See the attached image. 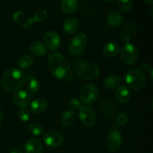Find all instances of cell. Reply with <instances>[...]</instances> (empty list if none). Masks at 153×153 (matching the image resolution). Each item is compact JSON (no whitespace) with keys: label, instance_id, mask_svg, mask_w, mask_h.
<instances>
[{"label":"cell","instance_id":"cell-1","mask_svg":"<svg viewBox=\"0 0 153 153\" xmlns=\"http://www.w3.org/2000/svg\"><path fill=\"white\" fill-rule=\"evenodd\" d=\"M49 67L55 78L64 82L73 79V74L68 61L60 53L52 54L48 59Z\"/></svg>","mask_w":153,"mask_h":153},{"label":"cell","instance_id":"cell-2","mask_svg":"<svg viewBox=\"0 0 153 153\" xmlns=\"http://www.w3.org/2000/svg\"><path fill=\"white\" fill-rule=\"evenodd\" d=\"M25 78V76L20 70L16 68L9 69L2 75L1 85L7 91H17L23 85Z\"/></svg>","mask_w":153,"mask_h":153},{"label":"cell","instance_id":"cell-3","mask_svg":"<svg viewBox=\"0 0 153 153\" xmlns=\"http://www.w3.org/2000/svg\"><path fill=\"white\" fill-rule=\"evenodd\" d=\"M123 80L126 86L134 91H140L143 89L147 83L144 73L137 68L128 70L124 76Z\"/></svg>","mask_w":153,"mask_h":153},{"label":"cell","instance_id":"cell-4","mask_svg":"<svg viewBox=\"0 0 153 153\" xmlns=\"http://www.w3.org/2000/svg\"><path fill=\"white\" fill-rule=\"evenodd\" d=\"M78 76L86 80H94L99 76L100 70L97 64L91 62L78 61L75 64Z\"/></svg>","mask_w":153,"mask_h":153},{"label":"cell","instance_id":"cell-5","mask_svg":"<svg viewBox=\"0 0 153 153\" xmlns=\"http://www.w3.org/2000/svg\"><path fill=\"white\" fill-rule=\"evenodd\" d=\"M99 97L98 88L92 83L85 85L79 92V100L85 104H92Z\"/></svg>","mask_w":153,"mask_h":153},{"label":"cell","instance_id":"cell-6","mask_svg":"<svg viewBox=\"0 0 153 153\" xmlns=\"http://www.w3.org/2000/svg\"><path fill=\"white\" fill-rule=\"evenodd\" d=\"M120 56L123 61L128 65H133L139 58V52L137 47L131 43H126L121 48Z\"/></svg>","mask_w":153,"mask_h":153},{"label":"cell","instance_id":"cell-7","mask_svg":"<svg viewBox=\"0 0 153 153\" xmlns=\"http://www.w3.org/2000/svg\"><path fill=\"white\" fill-rule=\"evenodd\" d=\"M88 45V37L84 33H79L73 37L69 45V51L73 55H77L84 51Z\"/></svg>","mask_w":153,"mask_h":153},{"label":"cell","instance_id":"cell-8","mask_svg":"<svg viewBox=\"0 0 153 153\" xmlns=\"http://www.w3.org/2000/svg\"><path fill=\"white\" fill-rule=\"evenodd\" d=\"M43 141L50 148H56L61 146L64 141L62 134L56 131H50L43 136Z\"/></svg>","mask_w":153,"mask_h":153},{"label":"cell","instance_id":"cell-9","mask_svg":"<svg viewBox=\"0 0 153 153\" xmlns=\"http://www.w3.org/2000/svg\"><path fill=\"white\" fill-rule=\"evenodd\" d=\"M79 118L82 123L87 127H92L96 123V115L89 107L84 106L79 110Z\"/></svg>","mask_w":153,"mask_h":153},{"label":"cell","instance_id":"cell-10","mask_svg":"<svg viewBox=\"0 0 153 153\" xmlns=\"http://www.w3.org/2000/svg\"><path fill=\"white\" fill-rule=\"evenodd\" d=\"M45 46L46 47L49 48L50 50H56L59 48L61 44V39H60L59 34L54 31H49L45 34L44 38Z\"/></svg>","mask_w":153,"mask_h":153},{"label":"cell","instance_id":"cell-11","mask_svg":"<svg viewBox=\"0 0 153 153\" xmlns=\"http://www.w3.org/2000/svg\"><path fill=\"white\" fill-rule=\"evenodd\" d=\"M122 144V135L117 130H113L110 132L107 138L108 149L111 152H116Z\"/></svg>","mask_w":153,"mask_h":153},{"label":"cell","instance_id":"cell-12","mask_svg":"<svg viewBox=\"0 0 153 153\" xmlns=\"http://www.w3.org/2000/svg\"><path fill=\"white\" fill-rule=\"evenodd\" d=\"M13 19L17 25L24 28H30L34 23L32 17L21 10H18L13 13Z\"/></svg>","mask_w":153,"mask_h":153},{"label":"cell","instance_id":"cell-13","mask_svg":"<svg viewBox=\"0 0 153 153\" xmlns=\"http://www.w3.org/2000/svg\"><path fill=\"white\" fill-rule=\"evenodd\" d=\"M13 102L18 107L25 108L31 103V97L27 91H19L13 97Z\"/></svg>","mask_w":153,"mask_h":153},{"label":"cell","instance_id":"cell-14","mask_svg":"<svg viewBox=\"0 0 153 153\" xmlns=\"http://www.w3.org/2000/svg\"><path fill=\"white\" fill-rule=\"evenodd\" d=\"M25 153H42L43 151V146L41 141L37 139H30L25 143Z\"/></svg>","mask_w":153,"mask_h":153},{"label":"cell","instance_id":"cell-15","mask_svg":"<svg viewBox=\"0 0 153 153\" xmlns=\"http://www.w3.org/2000/svg\"><path fill=\"white\" fill-rule=\"evenodd\" d=\"M24 84H25V89L28 94L29 93L30 94H36L40 90V86L38 80L31 76H25Z\"/></svg>","mask_w":153,"mask_h":153},{"label":"cell","instance_id":"cell-16","mask_svg":"<svg viewBox=\"0 0 153 153\" xmlns=\"http://www.w3.org/2000/svg\"><path fill=\"white\" fill-rule=\"evenodd\" d=\"M79 28V21L73 17L67 18L63 24L64 31L68 34H73L78 31Z\"/></svg>","mask_w":153,"mask_h":153},{"label":"cell","instance_id":"cell-17","mask_svg":"<svg viewBox=\"0 0 153 153\" xmlns=\"http://www.w3.org/2000/svg\"><path fill=\"white\" fill-rule=\"evenodd\" d=\"M48 104L43 99H36L31 102L30 109L34 114H41L47 109Z\"/></svg>","mask_w":153,"mask_h":153},{"label":"cell","instance_id":"cell-18","mask_svg":"<svg viewBox=\"0 0 153 153\" xmlns=\"http://www.w3.org/2000/svg\"><path fill=\"white\" fill-rule=\"evenodd\" d=\"M119 52V45L114 41L106 43L102 49V53L107 58H114Z\"/></svg>","mask_w":153,"mask_h":153},{"label":"cell","instance_id":"cell-19","mask_svg":"<svg viewBox=\"0 0 153 153\" xmlns=\"http://www.w3.org/2000/svg\"><path fill=\"white\" fill-rule=\"evenodd\" d=\"M116 105L110 100L104 101L101 105V111L107 117H113L116 114Z\"/></svg>","mask_w":153,"mask_h":153},{"label":"cell","instance_id":"cell-20","mask_svg":"<svg viewBox=\"0 0 153 153\" xmlns=\"http://www.w3.org/2000/svg\"><path fill=\"white\" fill-rule=\"evenodd\" d=\"M29 50L34 55L41 57L47 53V49L43 43L40 41H34L30 45Z\"/></svg>","mask_w":153,"mask_h":153},{"label":"cell","instance_id":"cell-21","mask_svg":"<svg viewBox=\"0 0 153 153\" xmlns=\"http://www.w3.org/2000/svg\"><path fill=\"white\" fill-rule=\"evenodd\" d=\"M115 97L120 102H127L130 99L129 90L126 86H119L115 91Z\"/></svg>","mask_w":153,"mask_h":153},{"label":"cell","instance_id":"cell-22","mask_svg":"<svg viewBox=\"0 0 153 153\" xmlns=\"http://www.w3.org/2000/svg\"><path fill=\"white\" fill-rule=\"evenodd\" d=\"M121 82V79L119 76L116 75H110L107 76L103 81V85L108 89H116L119 87Z\"/></svg>","mask_w":153,"mask_h":153},{"label":"cell","instance_id":"cell-23","mask_svg":"<svg viewBox=\"0 0 153 153\" xmlns=\"http://www.w3.org/2000/svg\"><path fill=\"white\" fill-rule=\"evenodd\" d=\"M75 118H76V114L74 111L70 108L67 109L61 117V126L64 128L70 127L74 123Z\"/></svg>","mask_w":153,"mask_h":153},{"label":"cell","instance_id":"cell-24","mask_svg":"<svg viewBox=\"0 0 153 153\" xmlns=\"http://www.w3.org/2000/svg\"><path fill=\"white\" fill-rule=\"evenodd\" d=\"M123 21V17L122 14L117 11H114L109 13L107 18L108 23L112 27L120 26L122 24Z\"/></svg>","mask_w":153,"mask_h":153},{"label":"cell","instance_id":"cell-25","mask_svg":"<svg viewBox=\"0 0 153 153\" xmlns=\"http://www.w3.org/2000/svg\"><path fill=\"white\" fill-rule=\"evenodd\" d=\"M61 9L66 13H73L77 10L78 2L74 0H65L61 4Z\"/></svg>","mask_w":153,"mask_h":153},{"label":"cell","instance_id":"cell-26","mask_svg":"<svg viewBox=\"0 0 153 153\" xmlns=\"http://www.w3.org/2000/svg\"><path fill=\"white\" fill-rule=\"evenodd\" d=\"M34 64V59L32 57L28 54L22 55L19 60V66L22 70H27L30 68Z\"/></svg>","mask_w":153,"mask_h":153},{"label":"cell","instance_id":"cell-27","mask_svg":"<svg viewBox=\"0 0 153 153\" xmlns=\"http://www.w3.org/2000/svg\"><path fill=\"white\" fill-rule=\"evenodd\" d=\"M116 4L121 11L128 13L132 9L134 3L131 0H119L117 1Z\"/></svg>","mask_w":153,"mask_h":153},{"label":"cell","instance_id":"cell-28","mask_svg":"<svg viewBox=\"0 0 153 153\" xmlns=\"http://www.w3.org/2000/svg\"><path fill=\"white\" fill-rule=\"evenodd\" d=\"M28 129L31 131V133L34 135L38 136L41 135L43 133V128L40 124L37 123H31L28 126Z\"/></svg>","mask_w":153,"mask_h":153},{"label":"cell","instance_id":"cell-29","mask_svg":"<svg viewBox=\"0 0 153 153\" xmlns=\"http://www.w3.org/2000/svg\"><path fill=\"white\" fill-rule=\"evenodd\" d=\"M48 16L47 11L46 10H37L33 16L32 19L34 20V22H44Z\"/></svg>","mask_w":153,"mask_h":153},{"label":"cell","instance_id":"cell-30","mask_svg":"<svg viewBox=\"0 0 153 153\" xmlns=\"http://www.w3.org/2000/svg\"><path fill=\"white\" fill-rule=\"evenodd\" d=\"M18 117L22 122H28L31 118V114L28 109L21 108L18 113Z\"/></svg>","mask_w":153,"mask_h":153},{"label":"cell","instance_id":"cell-31","mask_svg":"<svg viewBox=\"0 0 153 153\" xmlns=\"http://www.w3.org/2000/svg\"><path fill=\"white\" fill-rule=\"evenodd\" d=\"M69 105L70 107V109L74 111H79V110L82 108L81 101L76 98H73L72 100H70V101L69 102Z\"/></svg>","mask_w":153,"mask_h":153},{"label":"cell","instance_id":"cell-32","mask_svg":"<svg viewBox=\"0 0 153 153\" xmlns=\"http://www.w3.org/2000/svg\"><path fill=\"white\" fill-rule=\"evenodd\" d=\"M120 40H122L123 42H124L126 44V43H129L131 38V32H130L128 29L123 30L120 32Z\"/></svg>","mask_w":153,"mask_h":153},{"label":"cell","instance_id":"cell-33","mask_svg":"<svg viewBox=\"0 0 153 153\" xmlns=\"http://www.w3.org/2000/svg\"><path fill=\"white\" fill-rule=\"evenodd\" d=\"M116 122L119 126H125L128 122V117L125 114H119L116 117Z\"/></svg>","mask_w":153,"mask_h":153},{"label":"cell","instance_id":"cell-34","mask_svg":"<svg viewBox=\"0 0 153 153\" xmlns=\"http://www.w3.org/2000/svg\"><path fill=\"white\" fill-rule=\"evenodd\" d=\"M142 68L145 70V71H147L148 73H149V76H150L151 79L152 80V75H153V72H152V69L151 67V66L149 64H148L147 63H143L142 64Z\"/></svg>","mask_w":153,"mask_h":153},{"label":"cell","instance_id":"cell-35","mask_svg":"<svg viewBox=\"0 0 153 153\" xmlns=\"http://www.w3.org/2000/svg\"><path fill=\"white\" fill-rule=\"evenodd\" d=\"M10 153H23V152H22V151L20 149H19V148H16V149H13V150L10 152Z\"/></svg>","mask_w":153,"mask_h":153},{"label":"cell","instance_id":"cell-36","mask_svg":"<svg viewBox=\"0 0 153 153\" xmlns=\"http://www.w3.org/2000/svg\"><path fill=\"white\" fill-rule=\"evenodd\" d=\"M2 118H3L2 111H1V108H0V124H1V121H2Z\"/></svg>","mask_w":153,"mask_h":153}]
</instances>
